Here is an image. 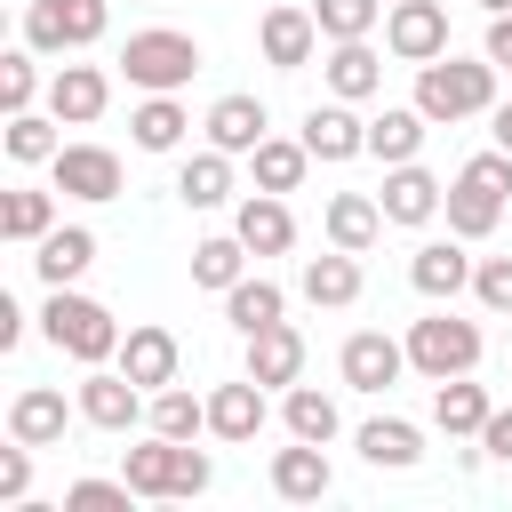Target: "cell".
<instances>
[{
    "mask_svg": "<svg viewBox=\"0 0 512 512\" xmlns=\"http://www.w3.org/2000/svg\"><path fill=\"white\" fill-rule=\"evenodd\" d=\"M504 200H512V152L488 144V152H472L464 176L448 184V232H456V240H488V232L504 224Z\"/></svg>",
    "mask_w": 512,
    "mask_h": 512,
    "instance_id": "1",
    "label": "cell"
},
{
    "mask_svg": "<svg viewBox=\"0 0 512 512\" xmlns=\"http://www.w3.org/2000/svg\"><path fill=\"white\" fill-rule=\"evenodd\" d=\"M416 112L440 128V120H472V112H496V64H464V56H432L416 64Z\"/></svg>",
    "mask_w": 512,
    "mask_h": 512,
    "instance_id": "2",
    "label": "cell"
},
{
    "mask_svg": "<svg viewBox=\"0 0 512 512\" xmlns=\"http://www.w3.org/2000/svg\"><path fill=\"white\" fill-rule=\"evenodd\" d=\"M40 336H48L56 352H72L80 368L120 360V320H112L96 296H72V288H48V304H40Z\"/></svg>",
    "mask_w": 512,
    "mask_h": 512,
    "instance_id": "3",
    "label": "cell"
},
{
    "mask_svg": "<svg viewBox=\"0 0 512 512\" xmlns=\"http://www.w3.org/2000/svg\"><path fill=\"white\" fill-rule=\"evenodd\" d=\"M120 472H128V488H136V496H152V504L200 496V488L216 480V464H208L192 440H168V432H152L144 448H128V456H120Z\"/></svg>",
    "mask_w": 512,
    "mask_h": 512,
    "instance_id": "4",
    "label": "cell"
},
{
    "mask_svg": "<svg viewBox=\"0 0 512 512\" xmlns=\"http://www.w3.org/2000/svg\"><path fill=\"white\" fill-rule=\"evenodd\" d=\"M120 72H128V88H144V96H176V88H192V72H200V48H192V32H168V24H152V32H128V48H120Z\"/></svg>",
    "mask_w": 512,
    "mask_h": 512,
    "instance_id": "5",
    "label": "cell"
},
{
    "mask_svg": "<svg viewBox=\"0 0 512 512\" xmlns=\"http://www.w3.org/2000/svg\"><path fill=\"white\" fill-rule=\"evenodd\" d=\"M408 368L448 384V376H472L480 368V320H456V312H424L408 328Z\"/></svg>",
    "mask_w": 512,
    "mask_h": 512,
    "instance_id": "6",
    "label": "cell"
},
{
    "mask_svg": "<svg viewBox=\"0 0 512 512\" xmlns=\"http://www.w3.org/2000/svg\"><path fill=\"white\" fill-rule=\"evenodd\" d=\"M104 24H112V0H32L24 8V48L72 56V48H96Z\"/></svg>",
    "mask_w": 512,
    "mask_h": 512,
    "instance_id": "7",
    "label": "cell"
},
{
    "mask_svg": "<svg viewBox=\"0 0 512 512\" xmlns=\"http://www.w3.org/2000/svg\"><path fill=\"white\" fill-rule=\"evenodd\" d=\"M72 400H80V424H96V432H136L144 408H152V392H144L128 368H88Z\"/></svg>",
    "mask_w": 512,
    "mask_h": 512,
    "instance_id": "8",
    "label": "cell"
},
{
    "mask_svg": "<svg viewBox=\"0 0 512 512\" xmlns=\"http://www.w3.org/2000/svg\"><path fill=\"white\" fill-rule=\"evenodd\" d=\"M336 368H344V384H352V392H392V384L408 376V336H384V328H360V336H344V352H336Z\"/></svg>",
    "mask_w": 512,
    "mask_h": 512,
    "instance_id": "9",
    "label": "cell"
},
{
    "mask_svg": "<svg viewBox=\"0 0 512 512\" xmlns=\"http://www.w3.org/2000/svg\"><path fill=\"white\" fill-rule=\"evenodd\" d=\"M384 48H392L400 64L448 56V8H440V0H392V8H384Z\"/></svg>",
    "mask_w": 512,
    "mask_h": 512,
    "instance_id": "10",
    "label": "cell"
},
{
    "mask_svg": "<svg viewBox=\"0 0 512 512\" xmlns=\"http://www.w3.org/2000/svg\"><path fill=\"white\" fill-rule=\"evenodd\" d=\"M48 176H56L64 200H120V184H128L112 144H64V152L48 160Z\"/></svg>",
    "mask_w": 512,
    "mask_h": 512,
    "instance_id": "11",
    "label": "cell"
},
{
    "mask_svg": "<svg viewBox=\"0 0 512 512\" xmlns=\"http://www.w3.org/2000/svg\"><path fill=\"white\" fill-rule=\"evenodd\" d=\"M256 48H264V64H272V72H304V64H312V48H320V16L280 0V8H264Z\"/></svg>",
    "mask_w": 512,
    "mask_h": 512,
    "instance_id": "12",
    "label": "cell"
},
{
    "mask_svg": "<svg viewBox=\"0 0 512 512\" xmlns=\"http://www.w3.org/2000/svg\"><path fill=\"white\" fill-rule=\"evenodd\" d=\"M72 416H80V400L64 408V392H56V384H24V392L8 400V440H24V448H56Z\"/></svg>",
    "mask_w": 512,
    "mask_h": 512,
    "instance_id": "13",
    "label": "cell"
},
{
    "mask_svg": "<svg viewBox=\"0 0 512 512\" xmlns=\"http://www.w3.org/2000/svg\"><path fill=\"white\" fill-rule=\"evenodd\" d=\"M104 104H112V80H104V64H56V80H48V112H56L64 128H88V120H104Z\"/></svg>",
    "mask_w": 512,
    "mask_h": 512,
    "instance_id": "14",
    "label": "cell"
},
{
    "mask_svg": "<svg viewBox=\"0 0 512 512\" xmlns=\"http://www.w3.org/2000/svg\"><path fill=\"white\" fill-rule=\"evenodd\" d=\"M304 144H312V160H328V168H336V160H360V152H368V120H360L344 96H328V104L304 112Z\"/></svg>",
    "mask_w": 512,
    "mask_h": 512,
    "instance_id": "15",
    "label": "cell"
},
{
    "mask_svg": "<svg viewBox=\"0 0 512 512\" xmlns=\"http://www.w3.org/2000/svg\"><path fill=\"white\" fill-rule=\"evenodd\" d=\"M384 224H432L440 208H448V184L432 176V168H416V160H400L392 176H384Z\"/></svg>",
    "mask_w": 512,
    "mask_h": 512,
    "instance_id": "16",
    "label": "cell"
},
{
    "mask_svg": "<svg viewBox=\"0 0 512 512\" xmlns=\"http://www.w3.org/2000/svg\"><path fill=\"white\" fill-rule=\"evenodd\" d=\"M232 232L248 240V256H288V248H296V216H288L280 192H248V200L232 208Z\"/></svg>",
    "mask_w": 512,
    "mask_h": 512,
    "instance_id": "17",
    "label": "cell"
},
{
    "mask_svg": "<svg viewBox=\"0 0 512 512\" xmlns=\"http://www.w3.org/2000/svg\"><path fill=\"white\" fill-rule=\"evenodd\" d=\"M320 80H328V96H344V104H368V96L384 88V56H376L368 40H328V64H320Z\"/></svg>",
    "mask_w": 512,
    "mask_h": 512,
    "instance_id": "18",
    "label": "cell"
},
{
    "mask_svg": "<svg viewBox=\"0 0 512 512\" xmlns=\"http://www.w3.org/2000/svg\"><path fill=\"white\" fill-rule=\"evenodd\" d=\"M200 128H208V144H216V152H232V160H240V152H256V144H264L272 112H264L256 96H240V88H232V96H216V104H208V120H200Z\"/></svg>",
    "mask_w": 512,
    "mask_h": 512,
    "instance_id": "19",
    "label": "cell"
},
{
    "mask_svg": "<svg viewBox=\"0 0 512 512\" xmlns=\"http://www.w3.org/2000/svg\"><path fill=\"white\" fill-rule=\"evenodd\" d=\"M408 280H416V296H464L472 288V256H464V240L448 232V240H424L416 256H408Z\"/></svg>",
    "mask_w": 512,
    "mask_h": 512,
    "instance_id": "20",
    "label": "cell"
},
{
    "mask_svg": "<svg viewBox=\"0 0 512 512\" xmlns=\"http://www.w3.org/2000/svg\"><path fill=\"white\" fill-rule=\"evenodd\" d=\"M296 288H304V304H320V312H344V304H360V256H352V248L304 256Z\"/></svg>",
    "mask_w": 512,
    "mask_h": 512,
    "instance_id": "21",
    "label": "cell"
},
{
    "mask_svg": "<svg viewBox=\"0 0 512 512\" xmlns=\"http://www.w3.org/2000/svg\"><path fill=\"white\" fill-rule=\"evenodd\" d=\"M248 376H256L264 392H288V384L304 376V336H296L288 320L256 328V336H248Z\"/></svg>",
    "mask_w": 512,
    "mask_h": 512,
    "instance_id": "22",
    "label": "cell"
},
{
    "mask_svg": "<svg viewBox=\"0 0 512 512\" xmlns=\"http://www.w3.org/2000/svg\"><path fill=\"white\" fill-rule=\"evenodd\" d=\"M208 432H216V440H232V448H248V440L264 432V384H256V376L216 384V392H208Z\"/></svg>",
    "mask_w": 512,
    "mask_h": 512,
    "instance_id": "23",
    "label": "cell"
},
{
    "mask_svg": "<svg viewBox=\"0 0 512 512\" xmlns=\"http://www.w3.org/2000/svg\"><path fill=\"white\" fill-rule=\"evenodd\" d=\"M328 488H336V472H328V448H320V440H296V448L272 456V496H288V504H320Z\"/></svg>",
    "mask_w": 512,
    "mask_h": 512,
    "instance_id": "24",
    "label": "cell"
},
{
    "mask_svg": "<svg viewBox=\"0 0 512 512\" xmlns=\"http://www.w3.org/2000/svg\"><path fill=\"white\" fill-rule=\"evenodd\" d=\"M88 264H96V232H88V224H56L48 240H32V272H40L48 288H72Z\"/></svg>",
    "mask_w": 512,
    "mask_h": 512,
    "instance_id": "25",
    "label": "cell"
},
{
    "mask_svg": "<svg viewBox=\"0 0 512 512\" xmlns=\"http://www.w3.org/2000/svg\"><path fill=\"white\" fill-rule=\"evenodd\" d=\"M488 416H496V400H488V384H472V376H448V384L432 392V424H440L448 440H480Z\"/></svg>",
    "mask_w": 512,
    "mask_h": 512,
    "instance_id": "26",
    "label": "cell"
},
{
    "mask_svg": "<svg viewBox=\"0 0 512 512\" xmlns=\"http://www.w3.org/2000/svg\"><path fill=\"white\" fill-rule=\"evenodd\" d=\"M376 232H384V200H376V192H336V200H328V248L368 256Z\"/></svg>",
    "mask_w": 512,
    "mask_h": 512,
    "instance_id": "27",
    "label": "cell"
},
{
    "mask_svg": "<svg viewBox=\"0 0 512 512\" xmlns=\"http://www.w3.org/2000/svg\"><path fill=\"white\" fill-rule=\"evenodd\" d=\"M176 360H184V352H176V336H168V328H128V336H120V368H128L144 392L176 384Z\"/></svg>",
    "mask_w": 512,
    "mask_h": 512,
    "instance_id": "28",
    "label": "cell"
},
{
    "mask_svg": "<svg viewBox=\"0 0 512 512\" xmlns=\"http://www.w3.org/2000/svg\"><path fill=\"white\" fill-rule=\"evenodd\" d=\"M424 128H432V120H424L416 104H384V112L368 120V152H376L384 168H400V160L424 152Z\"/></svg>",
    "mask_w": 512,
    "mask_h": 512,
    "instance_id": "29",
    "label": "cell"
},
{
    "mask_svg": "<svg viewBox=\"0 0 512 512\" xmlns=\"http://www.w3.org/2000/svg\"><path fill=\"white\" fill-rule=\"evenodd\" d=\"M360 456H368L376 472H408V464L424 456V432H416L408 416H368V424H360Z\"/></svg>",
    "mask_w": 512,
    "mask_h": 512,
    "instance_id": "30",
    "label": "cell"
},
{
    "mask_svg": "<svg viewBox=\"0 0 512 512\" xmlns=\"http://www.w3.org/2000/svg\"><path fill=\"white\" fill-rule=\"evenodd\" d=\"M176 200H184V208H224V200H232V152H216V144L192 152V160L176 168Z\"/></svg>",
    "mask_w": 512,
    "mask_h": 512,
    "instance_id": "31",
    "label": "cell"
},
{
    "mask_svg": "<svg viewBox=\"0 0 512 512\" xmlns=\"http://www.w3.org/2000/svg\"><path fill=\"white\" fill-rule=\"evenodd\" d=\"M48 232H56V192H40V184H16V192L0 200V240L32 248V240H48Z\"/></svg>",
    "mask_w": 512,
    "mask_h": 512,
    "instance_id": "32",
    "label": "cell"
},
{
    "mask_svg": "<svg viewBox=\"0 0 512 512\" xmlns=\"http://www.w3.org/2000/svg\"><path fill=\"white\" fill-rule=\"evenodd\" d=\"M184 128H192V112H184L176 96H144V104L128 112V136H136V152H176V144H184Z\"/></svg>",
    "mask_w": 512,
    "mask_h": 512,
    "instance_id": "33",
    "label": "cell"
},
{
    "mask_svg": "<svg viewBox=\"0 0 512 512\" xmlns=\"http://www.w3.org/2000/svg\"><path fill=\"white\" fill-rule=\"evenodd\" d=\"M224 320H232L240 336H256V328H272V320H288L280 280H232V288H224Z\"/></svg>",
    "mask_w": 512,
    "mask_h": 512,
    "instance_id": "34",
    "label": "cell"
},
{
    "mask_svg": "<svg viewBox=\"0 0 512 512\" xmlns=\"http://www.w3.org/2000/svg\"><path fill=\"white\" fill-rule=\"evenodd\" d=\"M144 432H168V440H200L208 432V400L184 392V384H160L152 408H144Z\"/></svg>",
    "mask_w": 512,
    "mask_h": 512,
    "instance_id": "35",
    "label": "cell"
},
{
    "mask_svg": "<svg viewBox=\"0 0 512 512\" xmlns=\"http://www.w3.org/2000/svg\"><path fill=\"white\" fill-rule=\"evenodd\" d=\"M280 424H288V440H320V448H328L344 416H336V400H328L320 384H288V400H280Z\"/></svg>",
    "mask_w": 512,
    "mask_h": 512,
    "instance_id": "36",
    "label": "cell"
},
{
    "mask_svg": "<svg viewBox=\"0 0 512 512\" xmlns=\"http://www.w3.org/2000/svg\"><path fill=\"white\" fill-rule=\"evenodd\" d=\"M56 128H64L56 112H8V136H0V144H8V160H16V168H48V160L64 152V144H56Z\"/></svg>",
    "mask_w": 512,
    "mask_h": 512,
    "instance_id": "37",
    "label": "cell"
},
{
    "mask_svg": "<svg viewBox=\"0 0 512 512\" xmlns=\"http://www.w3.org/2000/svg\"><path fill=\"white\" fill-rule=\"evenodd\" d=\"M248 160H256V192H296L304 168H312V144H304V136H296V144H288V136H264Z\"/></svg>",
    "mask_w": 512,
    "mask_h": 512,
    "instance_id": "38",
    "label": "cell"
},
{
    "mask_svg": "<svg viewBox=\"0 0 512 512\" xmlns=\"http://www.w3.org/2000/svg\"><path fill=\"white\" fill-rule=\"evenodd\" d=\"M232 280H248V240L240 232H216V240H200L192 248V288H232Z\"/></svg>",
    "mask_w": 512,
    "mask_h": 512,
    "instance_id": "39",
    "label": "cell"
},
{
    "mask_svg": "<svg viewBox=\"0 0 512 512\" xmlns=\"http://www.w3.org/2000/svg\"><path fill=\"white\" fill-rule=\"evenodd\" d=\"M320 16V40H368L384 24V0H312Z\"/></svg>",
    "mask_w": 512,
    "mask_h": 512,
    "instance_id": "40",
    "label": "cell"
},
{
    "mask_svg": "<svg viewBox=\"0 0 512 512\" xmlns=\"http://www.w3.org/2000/svg\"><path fill=\"white\" fill-rule=\"evenodd\" d=\"M32 96H40V48H8L0 56V104L32 112Z\"/></svg>",
    "mask_w": 512,
    "mask_h": 512,
    "instance_id": "41",
    "label": "cell"
},
{
    "mask_svg": "<svg viewBox=\"0 0 512 512\" xmlns=\"http://www.w3.org/2000/svg\"><path fill=\"white\" fill-rule=\"evenodd\" d=\"M128 504H136L128 472H120V480H96V472H88V480H72V488H64V512H128Z\"/></svg>",
    "mask_w": 512,
    "mask_h": 512,
    "instance_id": "42",
    "label": "cell"
},
{
    "mask_svg": "<svg viewBox=\"0 0 512 512\" xmlns=\"http://www.w3.org/2000/svg\"><path fill=\"white\" fill-rule=\"evenodd\" d=\"M472 296H480V312H512V256H480L472 264Z\"/></svg>",
    "mask_w": 512,
    "mask_h": 512,
    "instance_id": "43",
    "label": "cell"
},
{
    "mask_svg": "<svg viewBox=\"0 0 512 512\" xmlns=\"http://www.w3.org/2000/svg\"><path fill=\"white\" fill-rule=\"evenodd\" d=\"M24 488H32V448L16 440V448L0 456V504H24Z\"/></svg>",
    "mask_w": 512,
    "mask_h": 512,
    "instance_id": "44",
    "label": "cell"
},
{
    "mask_svg": "<svg viewBox=\"0 0 512 512\" xmlns=\"http://www.w3.org/2000/svg\"><path fill=\"white\" fill-rule=\"evenodd\" d=\"M480 448H488L496 464H512V408H496V416L480 424Z\"/></svg>",
    "mask_w": 512,
    "mask_h": 512,
    "instance_id": "45",
    "label": "cell"
},
{
    "mask_svg": "<svg viewBox=\"0 0 512 512\" xmlns=\"http://www.w3.org/2000/svg\"><path fill=\"white\" fill-rule=\"evenodd\" d=\"M496 72H512V16H488V48H480Z\"/></svg>",
    "mask_w": 512,
    "mask_h": 512,
    "instance_id": "46",
    "label": "cell"
},
{
    "mask_svg": "<svg viewBox=\"0 0 512 512\" xmlns=\"http://www.w3.org/2000/svg\"><path fill=\"white\" fill-rule=\"evenodd\" d=\"M24 344V312H16V296H0V352H16Z\"/></svg>",
    "mask_w": 512,
    "mask_h": 512,
    "instance_id": "47",
    "label": "cell"
},
{
    "mask_svg": "<svg viewBox=\"0 0 512 512\" xmlns=\"http://www.w3.org/2000/svg\"><path fill=\"white\" fill-rule=\"evenodd\" d=\"M488 136H496V144L512 152V104H496V112H488Z\"/></svg>",
    "mask_w": 512,
    "mask_h": 512,
    "instance_id": "48",
    "label": "cell"
},
{
    "mask_svg": "<svg viewBox=\"0 0 512 512\" xmlns=\"http://www.w3.org/2000/svg\"><path fill=\"white\" fill-rule=\"evenodd\" d=\"M480 8H488V16H512V0H480Z\"/></svg>",
    "mask_w": 512,
    "mask_h": 512,
    "instance_id": "49",
    "label": "cell"
}]
</instances>
